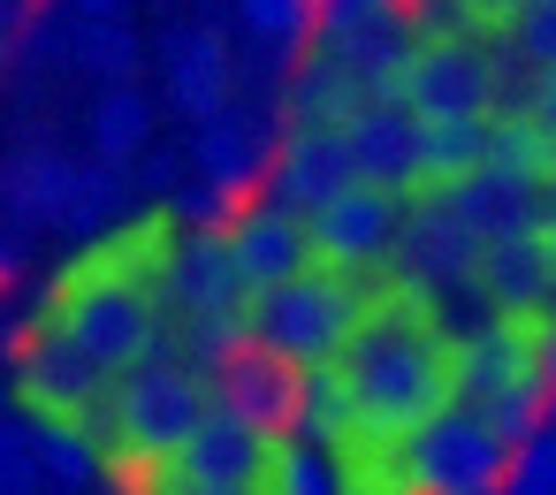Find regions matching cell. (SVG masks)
Listing matches in <instances>:
<instances>
[{"label": "cell", "mask_w": 556, "mask_h": 495, "mask_svg": "<svg viewBox=\"0 0 556 495\" xmlns=\"http://www.w3.org/2000/svg\"><path fill=\"white\" fill-rule=\"evenodd\" d=\"M222 396H229V366L191 358V351H176V343H168L161 358H146L138 373L108 381L100 419H92L100 480H108V487H130L146 465H161L176 442H191Z\"/></svg>", "instance_id": "cell-1"}, {"label": "cell", "mask_w": 556, "mask_h": 495, "mask_svg": "<svg viewBox=\"0 0 556 495\" xmlns=\"http://www.w3.org/2000/svg\"><path fill=\"white\" fill-rule=\"evenodd\" d=\"M260 313H267V282H260L252 259L237 252L229 221H222V214L191 221V244H184L176 290H168L176 351L214 358V366H237V358L260 351Z\"/></svg>", "instance_id": "cell-2"}, {"label": "cell", "mask_w": 556, "mask_h": 495, "mask_svg": "<svg viewBox=\"0 0 556 495\" xmlns=\"http://www.w3.org/2000/svg\"><path fill=\"white\" fill-rule=\"evenodd\" d=\"M184 244H191V214L176 199H153V206H123L115 221L85 229L77 252H62L54 267L77 275V282H100V290H146L168 305L176 290V267H184Z\"/></svg>", "instance_id": "cell-3"}, {"label": "cell", "mask_w": 556, "mask_h": 495, "mask_svg": "<svg viewBox=\"0 0 556 495\" xmlns=\"http://www.w3.org/2000/svg\"><path fill=\"white\" fill-rule=\"evenodd\" d=\"M358 297H366V275L358 267H336V259H305L298 275L267 282V313H260V358H275L282 373L336 351L358 320Z\"/></svg>", "instance_id": "cell-4"}, {"label": "cell", "mask_w": 556, "mask_h": 495, "mask_svg": "<svg viewBox=\"0 0 556 495\" xmlns=\"http://www.w3.org/2000/svg\"><path fill=\"white\" fill-rule=\"evenodd\" d=\"M305 221H313V259H336V267L374 275V267L404 259L412 206H404L396 183H381V176H351V183H343L336 199H320Z\"/></svg>", "instance_id": "cell-5"}, {"label": "cell", "mask_w": 556, "mask_h": 495, "mask_svg": "<svg viewBox=\"0 0 556 495\" xmlns=\"http://www.w3.org/2000/svg\"><path fill=\"white\" fill-rule=\"evenodd\" d=\"M510 457L518 442L480 419L472 404H450L419 427V472H427V495H503L510 487Z\"/></svg>", "instance_id": "cell-6"}, {"label": "cell", "mask_w": 556, "mask_h": 495, "mask_svg": "<svg viewBox=\"0 0 556 495\" xmlns=\"http://www.w3.org/2000/svg\"><path fill=\"white\" fill-rule=\"evenodd\" d=\"M328 457V495H427V472H419V427L396 419V411H366Z\"/></svg>", "instance_id": "cell-7"}, {"label": "cell", "mask_w": 556, "mask_h": 495, "mask_svg": "<svg viewBox=\"0 0 556 495\" xmlns=\"http://www.w3.org/2000/svg\"><path fill=\"white\" fill-rule=\"evenodd\" d=\"M480 290V313L488 305H533V297H556V199L518 214L510 229H495L472 259V282Z\"/></svg>", "instance_id": "cell-8"}, {"label": "cell", "mask_w": 556, "mask_h": 495, "mask_svg": "<svg viewBox=\"0 0 556 495\" xmlns=\"http://www.w3.org/2000/svg\"><path fill=\"white\" fill-rule=\"evenodd\" d=\"M0 396H9V411H16L39 442H54V434H85V442H92V419H100L108 381H92V373H77V366H62V358H24V351H9V381H0Z\"/></svg>", "instance_id": "cell-9"}, {"label": "cell", "mask_w": 556, "mask_h": 495, "mask_svg": "<svg viewBox=\"0 0 556 495\" xmlns=\"http://www.w3.org/2000/svg\"><path fill=\"white\" fill-rule=\"evenodd\" d=\"M351 176H366V161H358V138L351 130H328V123H282V138H275V153H267V183L260 191H275L282 206H298V214H313L320 199H336Z\"/></svg>", "instance_id": "cell-10"}, {"label": "cell", "mask_w": 556, "mask_h": 495, "mask_svg": "<svg viewBox=\"0 0 556 495\" xmlns=\"http://www.w3.org/2000/svg\"><path fill=\"white\" fill-rule=\"evenodd\" d=\"M282 411H290L320 449H336V442L374 411V396L358 389V373H351L343 351H320V358H305V366L282 373Z\"/></svg>", "instance_id": "cell-11"}, {"label": "cell", "mask_w": 556, "mask_h": 495, "mask_svg": "<svg viewBox=\"0 0 556 495\" xmlns=\"http://www.w3.org/2000/svg\"><path fill=\"white\" fill-rule=\"evenodd\" d=\"M161 85H168V107L199 130L229 107V85H237V62H229V39L214 24H191L161 47Z\"/></svg>", "instance_id": "cell-12"}, {"label": "cell", "mask_w": 556, "mask_h": 495, "mask_svg": "<svg viewBox=\"0 0 556 495\" xmlns=\"http://www.w3.org/2000/svg\"><path fill=\"white\" fill-rule=\"evenodd\" d=\"M229 237H237V252L252 259V275L260 282H282V275H298L305 259H313V221L298 214V206H282L275 191H244V199H229Z\"/></svg>", "instance_id": "cell-13"}, {"label": "cell", "mask_w": 556, "mask_h": 495, "mask_svg": "<svg viewBox=\"0 0 556 495\" xmlns=\"http://www.w3.org/2000/svg\"><path fill=\"white\" fill-rule=\"evenodd\" d=\"M267 138L237 115V107H222L214 123H199V138H191V168H199V183L214 191V199H244V191H260L267 183Z\"/></svg>", "instance_id": "cell-14"}, {"label": "cell", "mask_w": 556, "mask_h": 495, "mask_svg": "<svg viewBox=\"0 0 556 495\" xmlns=\"http://www.w3.org/2000/svg\"><path fill=\"white\" fill-rule=\"evenodd\" d=\"M488 168L510 176L518 191L533 199H556V123H541L518 92L495 107V130H488Z\"/></svg>", "instance_id": "cell-15"}, {"label": "cell", "mask_w": 556, "mask_h": 495, "mask_svg": "<svg viewBox=\"0 0 556 495\" xmlns=\"http://www.w3.org/2000/svg\"><path fill=\"white\" fill-rule=\"evenodd\" d=\"M77 191H85V161H70V153H54V145H24V153L9 161V214H16V221L70 229Z\"/></svg>", "instance_id": "cell-16"}, {"label": "cell", "mask_w": 556, "mask_h": 495, "mask_svg": "<svg viewBox=\"0 0 556 495\" xmlns=\"http://www.w3.org/2000/svg\"><path fill=\"white\" fill-rule=\"evenodd\" d=\"M252 495H328V457H320V442H313L290 411H275L267 434H260Z\"/></svg>", "instance_id": "cell-17"}, {"label": "cell", "mask_w": 556, "mask_h": 495, "mask_svg": "<svg viewBox=\"0 0 556 495\" xmlns=\"http://www.w3.org/2000/svg\"><path fill=\"white\" fill-rule=\"evenodd\" d=\"M146 138H153V107H146V92H138V85H100V100H92V115H85V145H92V161L130 168V161L146 153Z\"/></svg>", "instance_id": "cell-18"}, {"label": "cell", "mask_w": 556, "mask_h": 495, "mask_svg": "<svg viewBox=\"0 0 556 495\" xmlns=\"http://www.w3.org/2000/svg\"><path fill=\"white\" fill-rule=\"evenodd\" d=\"M70 69L92 85H130L138 77V31L123 16H70Z\"/></svg>", "instance_id": "cell-19"}, {"label": "cell", "mask_w": 556, "mask_h": 495, "mask_svg": "<svg viewBox=\"0 0 556 495\" xmlns=\"http://www.w3.org/2000/svg\"><path fill=\"white\" fill-rule=\"evenodd\" d=\"M313 16H320V0H237V24L282 62H298V47L313 39Z\"/></svg>", "instance_id": "cell-20"}, {"label": "cell", "mask_w": 556, "mask_h": 495, "mask_svg": "<svg viewBox=\"0 0 556 495\" xmlns=\"http://www.w3.org/2000/svg\"><path fill=\"white\" fill-rule=\"evenodd\" d=\"M412 16H427V24H442V31H472V39L510 47L526 0H412Z\"/></svg>", "instance_id": "cell-21"}, {"label": "cell", "mask_w": 556, "mask_h": 495, "mask_svg": "<svg viewBox=\"0 0 556 495\" xmlns=\"http://www.w3.org/2000/svg\"><path fill=\"white\" fill-rule=\"evenodd\" d=\"M47 487V449L39 434L9 411V427H0V495H39Z\"/></svg>", "instance_id": "cell-22"}, {"label": "cell", "mask_w": 556, "mask_h": 495, "mask_svg": "<svg viewBox=\"0 0 556 495\" xmlns=\"http://www.w3.org/2000/svg\"><path fill=\"white\" fill-rule=\"evenodd\" d=\"M503 495H556V427H533V434L518 442Z\"/></svg>", "instance_id": "cell-23"}, {"label": "cell", "mask_w": 556, "mask_h": 495, "mask_svg": "<svg viewBox=\"0 0 556 495\" xmlns=\"http://www.w3.org/2000/svg\"><path fill=\"white\" fill-rule=\"evenodd\" d=\"M24 31H31L24 0H0V54H16V47H24Z\"/></svg>", "instance_id": "cell-24"}, {"label": "cell", "mask_w": 556, "mask_h": 495, "mask_svg": "<svg viewBox=\"0 0 556 495\" xmlns=\"http://www.w3.org/2000/svg\"><path fill=\"white\" fill-rule=\"evenodd\" d=\"M62 16H123V0H54Z\"/></svg>", "instance_id": "cell-25"}, {"label": "cell", "mask_w": 556, "mask_h": 495, "mask_svg": "<svg viewBox=\"0 0 556 495\" xmlns=\"http://www.w3.org/2000/svg\"><path fill=\"white\" fill-rule=\"evenodd\" d=\"M9 282H16V244L0 237V290H9Z\"/></svg>", "instance_id": "cell-26"}, {"label": "cell", "mask_w": 556, "mask_h": 495, "mask_svg": "<svg viewBox=\"0 0 556 495\" xmlns=\"http://www.w3.org/2000/svg\"><path fill=\"white\" fill-rule=\"evenodd\" d=\"M0 206H9V161H0Z\"/></svg>", "instance_id": "cell-27"}, {"label": "cell", "mask_w": 556, "mask_h": 495, "mask_svg": "<svg viewBox=\"0 0 556 495\" xmlns=\"http://www.w3.org/2000/svg\"><path fill=\"white\" fill-rule=\"evenodd\" d=\"M548 427H556V396H548Z\"/></svg>", "instance_id": "cell-28"}, {"label": "cell", "mask_w": 556, "mask_h": 495, "mask_svg": "<svg viewBox=\"0 0 556 495\" xmlns=\"http://www.w3.org/2000/svg\"><path fill=\"white\" fill-rule=\"evenodd\" d=\"M0 381H9V373H0Z\"/></svg>", "instance_id": "cell-29"}, {"label": "cell", "mask_w": 556, "mask_h": 495, "mask_svg": "<svg viewBox=\"0 0 556 495\" xmlns=\"http://www.w3.org/2000/svg\"><path fill=\"white\" fill-rule=\"evenodd\" d=\"M115 495H123V487H115Z\"/></svg>", "instance_id": "cell-30"}]
</instances>
